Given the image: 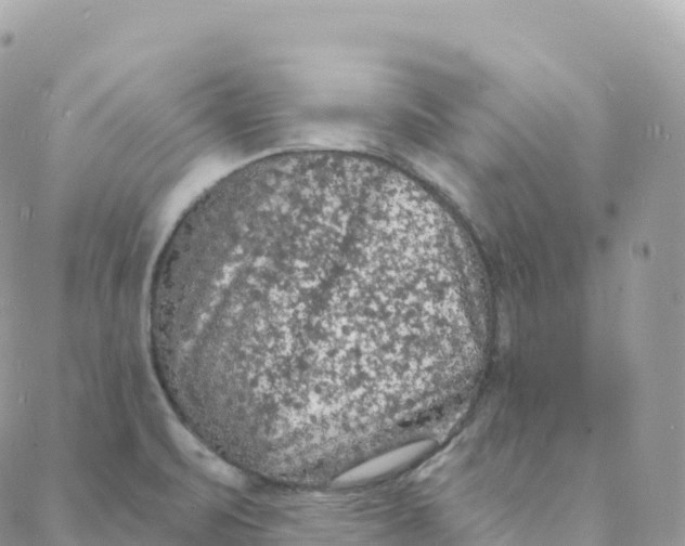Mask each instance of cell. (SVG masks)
<instances>
[{
	"label": "cell",
	"instance_id": "obj_1",
	"mask_svg": "<svg viewBox=\"0 0 685 546\" xmlns=\"http://www.w3.org/2000/svg\"><path fill=\"white\" fill-rule=\"evenodd\" d=\"M201 281L227 392L285 420L392 396L409 304L426 296L413 234L344 198L266 196L222 214Z\"/></svg>",
	"mask_w": 685,
	"mask_h": 546
}]
</instances>
